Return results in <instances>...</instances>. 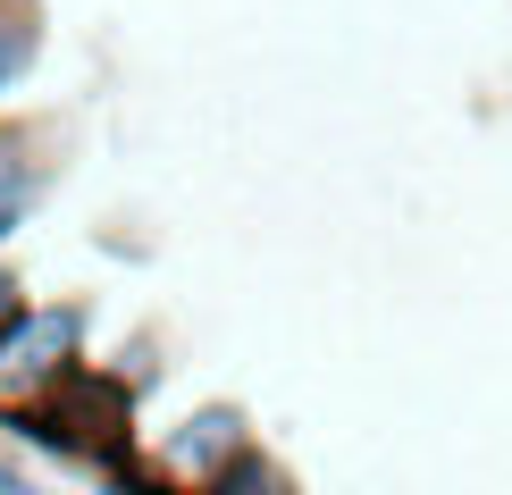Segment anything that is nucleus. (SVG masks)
Returning <instances> with one entry per match:
<instances>
[{"instance_id": "f257e3e1", "label": "nucleus", "mask_w": 512, "mask_h": 495, "mask_svg": "<svg viewBox=\"0 0 512 495\" xmlns=\"http://www.w3.org/2000/svg\"><path fill=\"white\" fill-rule=\"evenodd\" d=\"M93 311L84 303H17L0 319V428H26L84 378Z\"/></svg>"}, {"instance_id": "f03ea898", "label": "nucleus", "mask_w": 512, "mask_h": 495, "mask_svg": "<svg viewBox=\"0 0 512 495\" xmlns=\"http://www.w3.org/2000/svg\"><path fill=\"white\" fill-rule=\"evenodd\" d=\"M244 445H252V420L236 412V403H202V412H185V420L160 437L152 470H160L168 487H219L227 470H236Z\"/></svg>"}, {"instance_id": "7ed1b4c3", "label": "nucleus", "mask_w": 512, "mask_h": 495, "mask_svg": "<svg viewBox=\"0 0 512 495\" xmlns=\"http://www.w3.org/2000/svg\"><path fill=\"white\" fill-rule=\"evenodd\" d=\"M42 185H51V168H42V152L17 126H0V244H9L17 227H26V210L42 202Z\"/></svg>"}, {"instance_id": "20e7f679", "label": "nucleus", "mask_w": 512, "mask_h": 495, "mask_svg": "<svg viewBox=\"0 0 512 495\" xmlns=\"http://www.w3.org/2000/svg\"><path fill=\"white\" fill-rule=\"evenodd\" d=\"M34 51H42V17H34V0H0V101H9V84L34 68Z\"/></svg>"}, {"instance_id": "39448f33", "label": "nucleus", "mask_w": 512, "mask_h": 495, "mask_svg": "<svg viewBox=\"0 0 512 495\" xmlns=\"http://www.w3.org/2000/svg\"><path fill=\"white\" fill-rule=\"evenodd\" d=\"M0 495H34V479H26V462H9V454H0Z\"/></svg>"}, {"instance_id": "423d86ee", "label": "nucleus", "mask_w": 512, "mask_h": 495, "mask_svg": "<svg viewBox=\"0 0 512 495\" xmlns=\"http://www.w3.org/2000/svg\"><path fill=\"white\" fill-rule=\"evenodd\" d=\"M17 303H26V286H17V269H9V261H0V319H9Z\"/></svg>"}]
</instances>
